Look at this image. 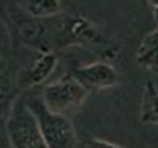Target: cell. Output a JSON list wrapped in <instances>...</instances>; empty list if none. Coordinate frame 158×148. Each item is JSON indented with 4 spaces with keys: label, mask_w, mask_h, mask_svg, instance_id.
I'll list each match as a JSON object with an SVG mask.
<instances>
[{
    "label": "cell",
    "mask_w": 158,
    "mask_h": 148,
    "mask_svg": "<svg viewBox=\"0 0 158 148\" xmlns=\"http://www.w3.org/2000/svg\"><path fill=\"white\" fill-rule=\"evenodd\" d=\"M58 65V57L52 50L42 52L20 74L19 84L23 89H29L43 83L48 78Z\"/></svg>",
    "instance_id": "cell-5"
},
{
    "label": "cell",
    "mask_w": 158,
    "mask_h": 148,
    "mask_svg": "<svg viewBox=\"0 0 158 148\" xmlns=\"http://www.w3.org/2000/svg\"><path fill=\"white\" fill-rule=\"evenodd\" d=\"M137 61L139 65L154 74H158V48L138 49Z\"/></svg>",
    "instance_id": "cell-9"
},
{
    "label": "cell",
    "mask_w": 158,
    "mask_h": 148,
    "mask_svg": "<svg viewBox=\"0 0 158 148\" xmlns=\"http://www.w3.org/2000/svg\"><path fill=\"white\" fill-rule=\"evenodd\" d=\"M5 69H6V63L4 60L2 59V57L0 56V77H1L3 73H4Z\"/></svg>",
    "instance_id": "cell-14"
},
{
    "label": "cell",
    "mask_w": 158,
    "mask_h": 148,
    "mask_svg": "<svg viewBox=\"0 0 158 148\" xmlns=\"http://www.w3.org/2000/svg\"><path fill=\"white\" fill-rule=\"evenodd\" d=\"M25 100L38 122L47 148H77L76 133L68 116L56 114L47 109L41 96Z\"/></svg>",
    "instance_id": "cell-2"
},
{
    "label": "cell",
    "mask_w": 158,
    "mask_h": 148,
    "mask_svg": "<svg viewBox=\"0 0 158 148\" xmlns=\"http://www.w3.org/2000/svg\"><path fill=\"white\" fill-rule=\"evenodd\" d=\"M88 91L72 75L48 83L41 94L43 104L53 113L68 116L81 107L86 100Z\"/></svg>",
    "instance_id": "cell-3"
},
{
    "label": "cell",
    "mask_w": 158,
    "mask_h": 148,
    "mask_svg": "<svg viewBox=\"0 0 158 148\" xmlns=\"http://www.w3.org/2000/svg\"><path fill=\"white\" fill-rule=\"evenodd\" d=\"M149 4L151 5V8H152L154 20H155V22L158 24V1H151L149 2Z\"/></svg>",
    "instance_id": "cell-13"
},
{
    "label": "cell",
    "mask_w": 158,
    "mask_h": 148,
    "mask_svg": "<svg viewBox=\"0 0 158 148\" xmlns=\"http://www.w3.org/2000/svg\"><path fill=\"white\" fill-rule=\"evenodd\" d=\"M15 3L24 12L37 20L55 17L62 11V3L56 0H28Z\"/></svg>",
    "instance_id": "cell-8"
},
{
    "label": "cell",
    "mask_w": 158,
    "mask_h": 148,
    "mask_svg": "<svg viewBox=\"0 0 158 148\" xmlns=\"http://www.w3.org/2000/svg\"><path fill=\"white\" fill-rule=\"evenodd\" d=\"M85 148H125L118 144L112 143L110 141L103 140V139H98V138H94L90 139L86 143Z\"/></svg>",
    "instance_id": "cell-11"
},
{
    "label": "cell",
    "mask_w": 158,
    "mask_h": 148,
    "mask_svg": "<svg viewBox=\"0 0 158 148\" xmlns=\"http://www.w3.org/2000/svg\"><path fill=\"white\" fill-rule=\"evenodd\" d=\"M140 119L145 125H158V87L150 80L145 83L142 94Z\"/></svg>",
    "instance_id": "cell-7"
},
{
    "label": "cell",
    "mask_w": 158,
    "mask_h": 148,
    "mask_svg": "<svg viewBox=\"0 0 158 148\" xmlns=\"http://www.w3.org/2000/svg\"><path fill=\"white\" fill-rule=\"evenodd\" d=\"M8 101H9V91L6 90L4 87L0 86V112L8 104Z\"/></svg>",
    "instance_id": "cell-12"
},
{
    "label": "cell",
    "mask_w": 158,
    "mask_h": 148,
    "mask_svg": "<svg viewBox=\"0 0 158 148\" xmlns=\"http://www.w3.org/2000/svg\"><path fill=\"white\" fill-rule=\"evenodd\" d=\"M158 48V28L149 34H147L142 40L139 49H157Z\"/></svg>",
    "instance_id": "cell-10"
},
{
    "label": "cell",
    "mask_w": 158,
    "mask_h": 148,
    "mask_svg": "<svg viewBox=\"0 0 158 148\" xmlns=\"http://www.w3.org/2000/svg\"><path fill=\"white\" fill-rule=\"evenodd\" d=\"M17 6V11H14V17H10V22L14 26V30L18 37L29 46H36L42 48L44 45V36H45V29L42 26L41 20H37Z\"/></svg>",
    "instance_id": "cell-6"
},
{
    "label": "cell",
    "mask_w": 158,
    "mask_h": 148,
    "mask_svg": "<svg viewBox=\"0 0 158 148\" xmlns=\"http://www.w3.org/2000/svg\"><path fill=\"white\" fill-rule=\"evenodd\" d=\"M0 148H6L5 145H4V143H3L1 140H0Z\"/></svg>",
    "instance_id": "cell-15"
},
{
    "label": "cell",
    "mask_w": 158,
    "mask_h": 148,
    "mask_svg": "<svg viewBox=\"0 0 158 148\" xmlns=\"http://www.w3.org/2000/svg\"><path fill=\"white\" fill-rule=\"evenodd\" d=\"M88 92L104 91L115 87L119 76L116 69L108 62L100 61L74 69L71 74Z\"/></svg>",
    "instance_id": "cell-4"
},
{
    "label": "cell",
    "mask_w": 158,
    "mask_h": 148,
    "mask_svg": "<svg viewBox=\"0 0 158 148\" xmlns=\"http://www.w3.org/2000/svg\"><path fill=\"white\" fill-rule=\"evenodd\" d=\"M5 133L11 148H47L38 122L24 97H18L12 101Z\"/></svg>",
    "instance_id": "cell-1"
}]
</instances>
